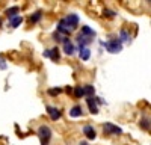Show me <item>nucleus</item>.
<instances>
[{"mask_svg":"<svg viewBox=\"0 0 151 145\" xmlns=\"http://www.w3.org/2000/svg\"><path fill=\"white\" fill-rule=\"evenodd\" d=\"M65 21L68 23V26H70L71 29H76V26L79 24V17L76 15V14H70V15L65 18Z\"/></svg>","mask_w":151,"mask_h":145,"instance_id":"9","label":"nucleus"},{"mask_svg":"<svg viewBox=\"0 0 151 145\" xmlns=\"http://www.w3.org/2000/svg\"><path fill=\"white\" fill-rule=\"evenodd\" d=\"M38 136H40V141H41V145H48L50 142V138H52V130L47 126H41L38 128Z\"/></svg>","mask_w":151,"mask_h":145,"instance_id":"1","label":"nucleus"},{"mask_svg":"<svg viewBox=\"0 0 151 145\" xmlns=\"http://www.w3.org/2000/svg\"><path fill=\"white\" fill-rule=\"evenodd\" d=\"M59 48L56 47V48H53V50H52V59L55 60V62H58V60H59Z\"/></svg>","mask_w":151,"mask_h":145,"instance_id":"19","label":"nucleus"},{"mask_svg":"<svg viewBox=\"0 0 151 145\" xmlns=\"http://www.w3.org/2000/svg\"><path fill=\"white\" fill-rule=\"evenodd\" d=\"M44 56H45V57H50V59H52V50H45V52H44Z\"/></svg>","mask_w":151,"mask_h":145,"instance_id":"25","label":"nucleus"},{"mask_svg":"<svg viewBox=\"0 0 151 145\" xmlns=\"http://www.w3.org/2000/svg\"><path fill=\"white\" fill-rule=\"evenodd\" d=\"M47 112H48V116L52 118L53 121H58L62 115V112L59 111L58 107H52V106H47Z\"/></svg>","mask_w":151,"mask_h":145,"instance_id":"5","label":"nucleus"},{"mask_svg":"<svg viewBox=\"0 0 151 145\" xmlns=\"http://www.w3.org/2000/svg\"><path fill=\"white\" fill-rule=\"evenodd\" d=\"M116 14L113 11H109V9H104V17H115Z\"/></svg>","mask_w":151,"mask_h":145,"instance_id":"22","label":"nucleus"},{"mask_svg":"<svg viewBox=\"0 0 151 145\" xmlns=\"http://www.w3.org/2000/svg\"><path fill=\"white\" fill-rule=\"evenodd\" d=\"M6 62H5V59H2V57H0V68H2V70H5L6 68V65H5Z\"/></svg>","mask_w":151,"mask_h":145,"instance_id":"24","label":"nucleus"},{"mask_svg":"<svg viewBox=\"0 0 151 145\" xmlns=\"http://www.w3.org/2000/svg\"><path fill=\"white\" fill-rule=\"evenodd\" d=\"M70 116H73V118H79V116H82V106H79V104L73 106V107L70 109Z\"/></svg>","mask_w":151,"mask_h":145,"instance_id":"12","label":"nucleus"},{"mask_svg":"<svg viewBox=\"0 0 151 145\" xmlns=\"http://www.w3.org/2000/svg\"><path fill=\"white\" fill-rule=\"evenodd\" d=\"M103 130H104L106 135H121V131H122L119 127L113 126L112 123H106V124H103Z\"/></svg>","mask_w":151,"mask_h":145,"instance_id":"3","label":"nucleus"},{"mask_svg":"<svg viewBox=\"0 0 151 145\" xmlns=\"http://www.w3.org/2000/svg\"><path fill=\"white\" fill-rule=\"evenodd\" d=\"M92 39H89V38H88V36H85V35H79L77 36V44H79V47H80V50H83V48H86V45L88 44H89Z\"/></svg>","mask_w":151,"mask_h":145,"instance_id":"10","label":"nucleus"},{"mask_svg":"<svg viewBox=\"0 0 151 145\" xmlns=\"http://www.w3.org/2000/svg\"><path fill=\"white\" fill-rule=\"evenodd\" d=\"M6 15H8L9 20L18 17V15H20V8H18V6H12V8H9V9L6 11Z\"/></svg>","mask_w":151,"mask_h":145,"instance_id":"11","label":"nucleus"},{"mask_svg":"<svg viewBox=\"0 0 151 145\" xmlns=\"http://www.w3.org/2000/svg\"><path fill=\"white\" fill-rule=\"evenodd\" d=\"M104 47L109 53H119L122 50V42H121V39H110V41L104 42Z\"/></svg>","mask_w":151,"mask_h":145,"instance_id":"2","label":"nucleus"},{"mask_svg":"<svg viewBox=\"0 0 151 145\" xmlns=\"http://www.w3.org/2000/svg\"><path fill=\"white\" fill-rule=\"evenodd\" d=\"M71 27L68 26V23L65 21V18H62L58 24V33H64V35H70L71 33Z\"/></svg>","mask_w":151,"mask_h":145,"instance_id":"4","label":"nucleus"},{"mask_svg":"<svg viewBox=\"0 0 151 145\" xmlns=\"http://www.w3.org/2000/svg\"><path fill=\"white\" fill-rule=\"evenodd\" d=\"M83 133H85V136H86L88 139H91V141L97 138V133H95L94 127H92V126H89V124L83 127Z\"/></svg>","mask_w":151,"mask_h":145,"instance_id":"7","label":"nucleus"},{"mask_svg":"<svg viewBox=\"0 0 151 145\" xmlns=\"http://www.w3.org/2000/svg\"><path fill=\"white\" fill-rule=\"evenodd\" d=\"M62 92V89L60 88H56V89H48V94L50 95H58V94H60Z\"/></svg>","mask_w":151,"mask_h":145,"instance_id":"21","label":"nucleus"},{"mask_svg":"<svg viewBox=\"0 0 151 145\" xmlns=\"http://www.w3.org/2000/svg\"><path fill=\"white\" fill-rule=\"evenodd\" d=\"M91 56V50L89 48H83V50H80V59L82 60H88Z\"/></svg>","mask_w":151,"mask_h":145,"instance_id":"15","label":"nucleus"},{"mask_svg":"<svg viewBox=\"0 0 151 145\" xmlns=\"http://www.w3.org/2000/svg\"><path fill=\"white\" fill-rule=\"evenodd\" d=\"M83 89H85V95H86V97H92V95H94V92H95V89H94L92 85H86V86H85Z\"/></svg>","mask_w":151,"mask_h":145,"instance_id":"16","label":"nucleus"},{"mask_svg":"<svg viewBox=\"0 0 151 145\" xmlns=\"http://www.w3.org/2000/svg\"><path fill=\"white\" fill-rule=\"evenodd\" d=\"M86 103H88V106H89V111H91V113H98V107H97V98H92V97H88L86 98Z\"/></svg>","mask_w":151,"mask_h":145,"instance_id":"8","label":"nucleus"},{"mask_svg":"<svg viewBox=\"0 0 151 145\" xmlns=\"http://www.w3.org/2000/svg\"><path fill=\"white\" fill-rule=\"evenodd\" d=\"M148 119H144V121H141V127H144V128H148Z\"/></svg>","mask_w":151,"mask_h":145,"instance_id":"23","label":"nucleus"},{"mask_svg":"<svg viewBox=\"0 0 151 145\" xmlns=\"http://www.w3.org/2000/svg\"><path fill=\"white\" fill-rule=\"evenodd\" d=\"M129 33L125 32V30H121V41H129Z\"/></svg>","mask_w":151,"mask_h":145,"instance_id":"20","label":"nucleus"},{"mask_svg":"<svg viewBox=\"0 0 151 145\" xmlns=\"http://www.w3.org/2000/svg\"><path fill=\"white\" fill-rule=\"evenodd\" d=\"M80 145H88V144H86V142H82V144H80Z\"/></svg>","mask_w":151,"mask_h":145,"instance_id":"26","label":"nucleus"},{"mask_svg":"<svg viewBox=\"0 0 151 145\" xmlns=\"http://www.w3.org/2000/svg\"><path fill=\"white\" fill-rule=\"evenodd\" d=\"M21 23H23V17H21V15H18V17H15V18L9 20V24H11V27H18Z\"/></svg>","mask_w":151,"mask_h":145,"instance_id":"14","label":"nucleus"},{"mask_svg":"<svg viewBox=\"0 0 151 145\" xmlns=\"http://www.w3.org/2000/svg\"><path fill=\"white\" fill-rule=\"evenodd\" d=\"M62 41H64V52L67 53V55H74V52H76V48H74V44L68 39V38H64V39H62Z\"/></svg>","mask_w":151,"mask_h":145,"instance_id":"6","label":"nucleus"},{"mask_svg":"<svg viewBox=\"0 0 151 145\" xmlns=\"http://www.w3.org/2000/svg\"><path fill=\"white\" fill-rule=\"evenodd\" d=\"M82 35L88 36V38H94V36H95V32H94L89 26H83V27H82Z\"/></svg>","mask_w":151,"mask_h":145,"instance_id":"13","label":"nucleus"},{"mask_svg":"<svg viewBox=\"0 0 151 145\" xmlns=\"http://www.w3.org/2000/svg\"><path fill=\"white\" fill-rule=\"evenodd\" d=\"M41 17H42L41 11H38V12H35V14H32V17H30V21H32V23H38V21L41 20Z\"/></svg>","mask_w":151,"mask_h":145,"instance_id":"18","label":"nucleus"},{"mask_svg":"<svg viewBox=\"0 0 151 145\" xmlns=\"http://www.w3.org/2000/svg\"><path fill=\"white\" fill-rule=\"evenodd\" d=\"M74 97H77V98H80V97H85V89L82 86H76L74 88Z\"/></svg>","mask_w":151,"mask_h":145,"instance_id":"17","label":"nucleus"}]
</instances>
